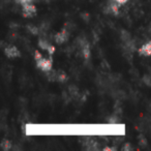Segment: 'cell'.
I'll use <instances>...</instances> for the list:
<instances>
[{
    "mask_svg": "<svg viewBox=\"0 0 151 151\" xmlns=\"http://www.w3.org/2000/svg\"><path fill=\"white\" fill-rule=\"evenodd\" d=\"M34 59L37 68H40L42 71L47 73V71L52 70L53 68V60L51 58H45L38 51H34Z\"/></svg>",
    "mask_w": 151,
    "mask_h": 151,
    "instance_id": "6da1fadb",
    "label": "cell"
},
{
    "mask_svg": "<svg viewBox=\"0 0 151 151\" xmlns=\"http://www.w3.org/2000/svg\"><path fill=\"white\" fill-rule=\"evenodd\" d=\"M37 11H36V7L34 4L31 3H25V4L22 5V15L25 18H31L34 17L36 15Z\"/></svg>",
    "mask_w": 151,
    "mask_h": 151,
    "instance_id": "7a4b0ae2",
    "label": "cell"
},
{
    "mask_svg": "<svg viewBox=\"0 0 151 151\" xmlns=\"http://www.w3.org/2000/svg\"><path fill=\"white\" fill-rule=\"evenodd\" d=\"M121 6V5L118 4L116 1H114V0H110L109 2H108L107 6L105 7V13H108V14H112V15H118V13H119V7Z\"/></svg>",
    "mask_w": 151,
    "mask_h": 151,
    "instance_id": "3957f363",
    "label": "cell"
},
{
    "mask_svg": "<svg viewBox=\"0 0 151 151\" xmlns=\"http://www.w3.org/2000/svg\"><path fill=\"white\" fill-rule=\"evenodd\" d=\"M38 47L42 50L47 51L50 55H53L55 52V47L53 45H51L47 40H44V38H40L38 40Z\"/></svg>",
    "mask_w": 151,
    "mask_h": 151,
    "instance_id": "277c9868",
    "label": "cell"
},
{
    "mask_svg": "<svg viewBox=\"0 0 151 151\" xmlns=\"http://www.w3.org/2000/svg\"><path fill=\"white\" fill-rule=\"evenodd\" d=\"M79 44H80V50L81 53H82V56L85 59H89V57H90V46H89V42L86 40L82 38Z\"/></svg>",
    "mask_w": 151,
    "mask_h": 151,
    "instance_id": "5b68a950",
    "label": "cell"
},
{
    "mask_svg": "<svg viewBox=\"0 0 151 151\" xmlns=\"http://www.w3.org/2000/svg\"><path fill=\"white\" fill-rule=\"evenodd\" d=\"M4 54L6 55V57L9 58H17V57L21 56L19 49L15 46H7L4 48Z\"/></svg>",
    "mask_w": 151,
    "mask_h": 151,
    "instance_id": "8992f818",
    "label": "cell"
},
{
    "mask_svg": "<svg viewBox=\"0 0 151 151\" xmlns=\"http://www.w3.org/2000/svg\"><path fill=\"white\" fill-rule=\"evenodd\" d=\"M68 35H69L68 31L64 28V29H62L60 32H58V33L55 34L54 40L58 45H62V44H64L67 40H68Z\"/></svg>",
    "mask_w": 151,
    "mask_h": 151,
    "instance_id": "52a82bcc",
    "label": "cell"
},
{
    "mask_svg": "<svg viewBox=\"0 0 151 151\" xmlns=\"http://www.w3.org/2000/svg\"><path fill=\"white\" fill-rule=\"evenodd\" d=\"M139 53L142 56H151V42H147L141 46Z\"/></svg>",
    "mask_w": 151,
    "mask_h": 151,
    "instance_id": "ba28073f",
    "label": "cell"
},
{
    "mask_svg": "<svg viewBox=\"0 0 151 151\" xmlns=\"http://www.w3.org/2000/svg\"><path fill=\"white\" fill-rule=\"evenodd\" d=\"M84 145L87 150H96V149L99 148L97 142L93 140L92 138H86V140H85V142H84Z\"/></svg>",
    "mask_w": 151,
    "mask_h": 151,
    "instance_id": "9c48e42d",
    "label": "cell"
},
{
    "mask_svg": "<svg viewBox=\"0 0 151 151\" xmlns=\"http://www.w3.org/2000/svg\"><path fill=\"white\" fill-rule=\"evenodd\" d=\"M67 80V75L63 70H57L56 81L57 82H65Z\"/></svg>",
    "mask_w": 151,
    "mask_h": 151,
    "instance_id": "30bf717a",
    "label": "cell"
},
{
    "mask_svg": "<svg viewBox=\"0 0 151 151\" xmlns=\"http://www.w3.org/2000/svg\"><path fill=\"white\" fill-rule=\"evenodd\" d=\"M0 145H1V148L5 151H9L13 148V144H12V142L9 140H6V139H3Z\"/></svg>",
    "mask_w": 151,
    "mask_h": 151,
    "instance_id": "8fae6325",
    "label": "cell"
},
{
    "mask_svg": "<svg viewBox=\"0 0 151 151\" xmlns=\"http://www.w3.org/2000/svg\"><path fill=\"white\" fill-rule=\"evenodd\" d=\"M120 37H121V40L123 42V44H125V42H129V40H132V36H130V34L128 33V32L126 31V30H122Z\"/></svg>",
    "mask_w": 151,
    "mask_h": 151,
    "instance_id": "7c38bea8",
    "label": "cell"
},
{
    "mask_svg": "<svg viewBox=\"0 0 151 151\" xmlns=\"http://www.w3.org/2000/svg\"><path fill=\"white\" fill-rule=\"evenodd\" d=\"M27 30L31 34H33V35H37V34L40 33L38 27H36V26H34V25H27Z\"/></svg>",
    "mask_w": 151,
    "mask_h": 151,
    "instance_id": "4fadbf2b",
    "label": "cell"
},
{
    "mask_svg": "<svg viewBox=\"0 0 151 151\" xmlns=\"http://www.w3.org/2000/svg\"><path fill=\"white\" fill-rule=\"evenodd\" d=\"M69 93H70L71 96H77L79 93L78 88H77L76 86H70L69 87Z\"/></svg>",
    "mask_w": 151,
    "mask_h": 151,
    "instance_id": "5bb4252c",
    "label": "cell"
},
{
    "mask_svg": "<svg viewBox=\"0 0 151 151\" xmlns=\"http://www.w3.org/2000/svg\"><path fill=\"white\" fill-rule=\"evenodd\" d=\"M143 81L147 86H151V76H145L143 78Z\"/></svg>",
    "mask_w": 151,
    "mask_h": 151,
    "instance_id": "9a60e30c",
    "label": "cell"
},
{
    "mask_svg": "<svg viewBox=\"0 0 151 151\" xmlns=\"http://www.w3.org/2000/svg\"><path fill=\"white\" fill-rule=\"evenodd\" d=\"M122 150H123V151H130V150H132V147L130 146L129 143H125V144H124V146L122 147Z\"/></svg>",
    "mask_w": 151,
    "mask_h": 151,
    "instance_id": "2e32d148",
    "label": "cell"
},
{
    "mask_svg": "<svg viewBox=\"0 0 151 151\" xmlns=\"http://www.w3.org/2000/svg\"><path fill=\"white\" fill-rule=\"evenodd\" d=\"M18 3H20L21 5H23V4H25V3H31V2H33V0H16Z\"/></svg>",
    "mask_w": 151,
    "mask_h": 151,
    "instance_id": "e0dca14e",
    "label": "cell"
},
{
    "mask_svg": "<svg viewBox=\"0 0 151 151\" xmlns=\"http://www.w3.org/2000/svg\"><path fill=\"white\" fill-rule=\"evenodd\" d=\"M108 122H109V123L115 124V123H118V119H117V117H115V116H114V117H111V118H110V119L108 120Z\"/></svg>",
    "mask_w": 151,
    "mask_h": 151,
    "instance_id": "ac0fdd59",
    "label": "cell"
},
{
    "mask_svg": "<svg viewBox=\"0 0 151 151\" xmlns=\"http://www.w3.org/2000/svg\"><path fill=\"white\" fill-rule=\"evenodd\" d=\"M104 150L105 151H116L117 150V148H116V147H105Z\"/></svg>",
    "mask_w": 151,
    "mask_h": 151,
    "instance_id": "d6986e66",
    "label": "cell"
},
{
    "mask_svg": "<svg viewBox=\"0 0 151 151\" xmlns=\"http://www.w3.org/2000/svg\"><path fill=\"white\" fill-rule=\"evenodd\" d=\"M114 1H116V2H117L119 5H123V4H125V3L127 2L128 0H114Z\"/></svg>",
    "mask_w": 151,
    "mask_h": 151,
    "instance_id": "ffe728a7",
    "label": "cell"
},
{
    "mask_svg": "<svg viewBox=\"0 0 151 151\" xmlns=\"http://www.w3.org/2000/svg\"><path fill=\"white\" fill-rule=\"evenodd\" d=\"M149 33H150V34H151V25H150V26H149Z\"/></svg>",
    "mask_w": 151,
    "mask_h": 151,
    "instance_id": "44dd1931",
    "label": "cell"
}]
</instances>
